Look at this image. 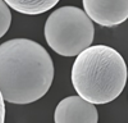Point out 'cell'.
Segmentation results:
<instances>
[{"mask_svg":"<svg viewBox=\"0 0 128 123\" xmlns=\"http://www.w3.org/2000/svg\"><path fill=\"white\" fill-rule=\"evenodd\" d=\"M54 81V63L44 46L13 38L0 46V88L5 101L31 104L46 95Z\"/></svg>","mask_w":128,"mask_h":123,"instance_id":"obj_1","label":"cell"},{"mask_svg":"<svg viewBox=\"0 0 128 123\" xmlns=\"http://www.w3.org/2000/svg\"><path fill=\"white\" fill-rule=\"evenodd\" d=\"M128 78L127 64L115 49L95 45L81 53L72 67V84L78 96L91 104H108L118 98Z\"/></svg>","mask_w":128,"mask_h":123,"instance_id":"obj_2","label":"cell"},{"mask_svg":"<svg viewBox=\"0 0 128 123\" xmlns=\"http://www.w3.org/2000/svg\"><path fill=\"white\" fill-rule=\"evenodd\" d=\"M44 32L48 45L63 56H78L91 48L95 37L92 20L77 6L54 10L46 19Z\"/></svg>","mask_w":128,"mask_h":123,"instance_id":"obj_3","label":"cell"},{"mask_svg":"<svg viewBox=\"0 0 128 123\" xmlns=\"http://www.w3.org/2000/svg\"><path fill=\"white\" fill-rule=\"evenodd\" d=\"M83 8L92 22L115 27L128 19V0H84Z\"/></svg>","mask_w":128,"mask_h":123,"instance_id":"obj_4","label":"cell"},{"mask_svg":"<svg viewBox=\"0 0 128 123\" xmlns=\"http://www.w3.org/2000/svg\"><path fill=\"white\" fill-rule=\"evenodd\" d=\"M55 123H98L99 114L94 104L81 96H68L56 105Z\"/></svg>","mask_w":128,"mask_h":123,"instance_id":"obj_5","label":"cell"},{"mask_svg":"<svg viewBox=\"0 0 128 123\" xmlns=\"http://www.w3.org/2000/svg\"><path fill=\"white\" fill-rule=\"evenodd\" d=\"M6 4L18 13L28 16H36L52 9L58 0H5Z\"/></svg>","mask_w":128,"mask_h":123,"instance_id":"obj_6","label":"cell"},{"mask_svg":"<svg viewBox=\"0 0 128 123\" xmlns=\"http://www.w3.org/2000/svg\"><path fill=\"white\" fill-rule=\"evenodd\" d=\"M0 37H3L10 27L12 23V13H10V6L6 4L5 0L0 2Z\"/></svg>","mask_w":128,"mask_h":123,"instance_id":"obj_7","label":"cell"},{"mask_svg":"<svg viewBox=\"0 0 128 123\" xmlns=\"http://www.w3.org/2000/svg\"><path fill=\"white\" fill-rule=\"evenodd\" d=\"M0 108H2V113H0V123H5V100L3 96H0Z\"/></svg>","mask_w":128,"mask_h":123,"instance_id":"obj_8","label":"cell"}]
</instances>
